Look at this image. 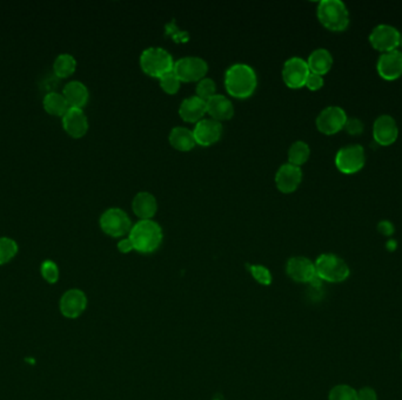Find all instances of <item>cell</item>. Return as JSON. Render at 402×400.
Listing matches in <instances>:
<instances>
[{
    "label": "cell",
    "mask_w": 402,
    "mask_h": 400,
    "mask_svg": "<svg viewBox=\"0 0 402 400\" xmlns=\"http://www.w3.org/2000/svg\"><path fill=\"white\" fill-rule=\"evenodd\" d=\"M43 104L49 114L62 118L70 108L64 96L57 92L47 93L46 96H44Z\"/></svg>",
    "instance_id": "d4e9b609"
},
{
    "label": "cell",
    "mask_w": 402,
    "mask_h": 400,
    "mask_svg": "<svg viewBox=\"0 0 402 400\" xmlns=\"http://www.w3.org/2000/svg\"><path fill=\"white\" fill-rule=\"evenodd\" d=\"M311 149L310 146L304 141H295L292 143L288 149V163L290 165L302 167L305 165L307 160L310 158Z\"/></svg>",
    "instance_id": "484cf974"
},
{
    "label": "cell",
    "mask_w": 402,
    "mask_h": 400,
    "mask_svg": "<svg viewBox=\"0 0 402 400\" xmlns=\"http://www.w3.org/2000/svg\"><path fill=\"white\" fill-rule=\"evenodd\" d=\"M206 113H207L206 101L197 96L186 98L179 107V116L184 121L189 123L199 122L200 120L204 119Z\"/></svg>",
    "instance_id": "d6986e66"
},
{
    "label": "cell",
    "mask_w": 402,
    "mask_h": 400,
    "mask_svg": "<svg viewBox=\"0 0 402 400\" xmlns=\"http://www.w3.org/2000/svg\"><path fill=\"white\" fill-rule=\"evenodd\" d=\"M315 273L321 281L329 283H340L349 278V266L347 263L334 254H322L314 263Z\"/></svg>",
    "instance_id": "5b68a950"
},
{
    "label": "cell",
    "mask_w": 402,
    "mask_h": 400,
    "mask_svg": "<svg viewBox=\"0 0 402 400\" xmlns=\"http://www.w3.org/2000/svg\"><path fill=\"white\" fill-rule=\"evenodd\" d=\"M401 359H402V352H401Z\"/></svg>",
    "instance_id": "60d3db41"
},
{
    "label": "cell",
    "mask_w": 402,
    "mask_h": 400,
    "mask_svg": "<svg viewBox=\"0 0 402 400\" xmlns=\"http://www.w3.org/2000/svg\"><path fill=\"white\" fill-rule=\"evenodd\" d=\"M366 162L365 150L360 145L342 147L335 156V165L341 173L356 174L364 168Z\"/></svg>",
    "instance_id": "ba28073f"
},
{
    "label": "cell",
    "mask_w": 402,
    "mask_h": 400,
    "mask_svg": "<svg viewBox=\"0 0 402 400\" xmlns=\"http://www.w3.org/2000/svg\"><path fill=\"white\" fill-rule=\"evenodd\" d=\"M310 74L307 62L299 57H292L283 64V80L290 89H299L304 87Z\"/></svg>",
    "instance_id": "30bf717a"
},
{
    "label": "cell",
    "mask_w": 402,
    "mask_h": 400,
    "mask_svg": "<svg viewBox=\"0 0 402 400\" xmlns=\"http://www.w3.org/2000/svg\"><path fill=\"white\" fill-rule=\"evenodd\" d=\"M134 251L141 254H151L163 242V229L153 219H140L132 226L128 234Z\"/></svg>",
    "instance_id": "7a4b0ae2"
},
{
    "label": "cell",
    "mask_w": 402,
    "mask_h": 400,
    "mask_svg": "<svg viewBox=\"0 0 402 400\" xmlns=\"http://www.w3.org/2000/svg\"><path fill=\"white\" fill-rule=\"evenodd\" d=\"M87 308V297L79 289H70L62 293L59 300V310L65 318L76 320L84 313Z\"/></svg>",
    "instance_id": "8fae6325"
},
{
    "label": "cell",
    "mask_w": 402,
    "mask_h": 400,
    "mask_svg": "<svg viewBox=\"0 0 402 400\" xmlns=\"http://www.w3.org/2000/svg\"><path fill=\"white\" fill-rule=\"evenodd\" d=\"M317 19L327 30L344 31L349 25V12L340 0H322L317 5Z\"/></svg>",
    "instance_id": "3957f363"
},
{
    "label": "cell",
    "mask_w": 402,
    "mask_h": 400,
    "mask_svg": "<svg viewBox=\"0 0 402 400\" xmlns=\"http://www.w3.org/2000/svg\"><path fill=\"white\" fill-rule=\"evenodd\" d=\"M195 92L200 99L207 101L217 94V84L209 78H204L200 81H198Z\"/></svg>",
    "instance_id": "f546056e"
},
{
    "label": "cell",
    "mask_w": 402,
    "mask_h": 400,
    "mask_svg": "<svg viewBox=\"0 0 402 400\" xmlns=\"http://www.w3.org/2000/svg\"><path fill=\"white\" fill-rule=\"evenodd\" d=\"M256 71L247 64H234L225 73L226 91L236 99H247L256 92Z\"/></svg>",
    "instance_id": "6da1fadb"
},
{
    "label": "cell",
    "mask_w": 402,
    "mask_h": 400,
    "mask_svg": "<svg viewBox=\"0 0 402 400\" xmlns=\"http://www.w3.org/2000/svg\"><path fill=\"white\" fill-rule=\"evenodd\" d=\"M395 244H396V242H395L394 239H392V241H390V242L387 243V248H388V249H391V251H393V249H395Z\"/></svg>",
    "instance_id": "f35d334b"
},
{
    "label": "cell",
    "mask_w": 402,
    "mask_h": 400,
    "mask_svg": "<svg viewBox=\"0 0 402 400\" xmlns=\"http://www.w3.org/2000/svg\"><path fill=\"white\" fill-rule=\"evenodd\" d=\"M378 73L385 80H396L402 75V53L400 51L394 50L380 55L376 64Z\"/></svg>",
    "instance_id": "e0dca14e"
},
{
    "label": "cell",
    "mask_w": 402,
    "mask_h": 400,
    "mask_svg": "<svg viewBox=\"0 0 402 400\" xmlns=\"http://www.w3.org/2000/svg\"><path fill=\"white\" fill-rule=\"evenodd\" d=\"M356 394H358V400H378V394L375 392V390L368 386L356 391Z\"/></svg>",
    "instance_id": "d590c367"
},
{
    "label": "cell",
    "mask_w": 402,
    "mask_h": 400,
    "mask_svg": "<svg viewBox=\"0 0 402 400\" xmlns=\"http://www.w3.org/2000/svg\"><path fill=\"white\" fill-rule=\"evenodd\" d=\"M347 119V114L342 108L329 106L321 111L315 120V125L322 134H337L341 129H344Z\"/></svg>",
    "instance_id": "9c48e42d"
},
{
    "label": "cell",
    "mask_w": 402,
    "mask_h": 400,
    "mask_svg": "<svg viewBox=\"0 0 402 400\" xmlns=\"http://www.w3.org/2000/svg\"><path fill=\"white\" fill-rule=\"evenodd\" d=\"M62 127L70 136L79 139L89 131V120L82 109L69 108L65 116H62Z\"/></svg>",
    "instance_id": "ac0fdd59"
},
{
    "label": "cell",
    "mask_w": 402,
    "mask_h": 400,
    "mask_svg": "<svg viewBox=\"0 0 402 400\" xmlns=\"http://www.w3.org/2000/svg\"><path fill=\"white\" fill-rule=\"evenodd\" d=\"M247 269L252 273V276L254 278L258 283L263 285H270L272 283V273L270 270L267 269L266 266H252L247 264Z\"/></svg>",
    "instance_id": "d6a6232c"
},
{
    "label": "cell",
    "mask_w": 402,
    "mask_h": 400,
    "mask_svg": "<svg viewBox=\"0 0 402 400\" xmlns=\"http://www.w3.org/2000/svg\"><path fill=\"white\" fill-rule=\"evenodd\" d=\"M378 230H379L383 235L391 236L392 234L394 233L395 228L392 222L385 219V221H381V222H379V224H378Z\"/></svg>",
    "instance_id": "8d00e7d4"
},
{
    "label": "cell",
    "mask_w": 402,
    "mask_h": 400,
    "mask_svg": "<svg viewBox=\"0 0 402 400\" xmlns=\"http://www.w3.org/2000/svg\"><path fill=\"white\" fill-rule=\"evenodd\" d=\"M399 128L394 118L391 116H380L373 125L374 143L380 146H390L398 139Z\"/></svg>",
    "instance_id": "5bb4252c"
},
{
    "label": "cell",
    "mask_w": 402,
    "mask_h": 400,
    "mask_svg": "<svg viewBox=\"0 0 402 400\" xmlns=\"http://www.w3.org/2000/svg\"><path fill=\"white\" fill-rule=\"evenodd\" d=\"M118 251H119L120 253H123V254H128V253H131L132 251H134L131 239H128V237L120 239L119 242H118Z\"/></svg>",
    "instance_id": "74e56055"
},
{
    "label": "cell",
    "mask_w": 402,
    "mask_h": 400,
    "mask_svg": "<svg viewBox=\"0 0 402 400\" xmlns=\"http://www.w3.org/2000/svg\"><path fill=\"white\" fill-rule=\"evenodd\" d=\"M400 46L402 47V32L400 33Z\"/></svg>",
    "instance_id": "ab89813d"
},
{
    "label": "cell",
    "mask_w": 402,
    "mask_h": 400,
    "mask_svg": "<svg viewBox=\"0 0 402 400\" xmlns=\"http://www.w3.org/2000/svg\"><path fill=\"white\" fill-rule=\"evenodd\" d=\"M18 244L10 237H0V266L8 264L18 254Z\"/></svg>",
    "instance_id": "83f0119b"
},
{
    "label": "cell",
    "mask_w": 402,
    "mask_h": 400,
    "mask_svg": "<svg viewBox=\"0 0 402 400\" xmlns=\"http://www.w3.org/2000/svg\"><path fill=\"white\" fill-rule=\"evenodd\" d=\"M159 82H160V87L164 92L170 94V96L177 94L180 89V85H182V81L179 80V78L173 73V71L160 78Z\"/></svg>",
    "instance_id": "1f68e13d"
},
{
    "label": "cell",
    "mask_w": 402,
    "mask_h": 400,
    "mask_svg": "<svg viewBox=\"0 0 402 400\" xmlns=\"http://www.w3.org/2000/svg\"><path fill=\"white\" fill-rule=\"evenodd\" d=\"M62 96L65 98L70 108H79L82 109L89 101V89L80 81H70L66 84L62 91Z\"/></svg>",
    "instance_id": "7402d4cb"
},
{
    "label": "cell",
    "mask_w": 402,
    "mask_h": 400,
    "mask_svg": "<svg viewBox=\"0 0 402 400\" xmlns=\"http://www.w3.org/2000/svg\"><path fill=\"white\" fill-rule=\"evenodd\" d=\"M305 86L310 91H319L324 86V78L317 74L311 73L307 78Z\"/></svg>",
    "instance_id": "e575fe53"
},
{
    "label": "cell",
    "mask_w": 402,
    "mask_h": 400,
    "mask_svg": "<svg viewBox=\"0 0 402 400\" xmlns=\"http://www.w3.org/2000/svg\"><path fill=\"white\" fill-rule=\"evenodd\" d=\"M168 140L171 146L179 152H190L197 145L194 140L193 131L186 127H174L171 131Z\"/></svg>",
    "instance_id": "cb8c5ba5"
},
{
    "label": "cell",
    "mask_w": 402,
    "mask_h": 400,
    "mask_svg": "<svg viewBox=\"0 0 402 400\" xmlns=\"http://www.w3.org/2000/svg\"><path fill=\"white\" fill-rule=\"evenodd\" d=\"M302 181V170L300 167L285 163L275 174L277 188L283 194H290L299 188Z\"/></svg>",
    "instance_id": "2e32d148"
},
{
    "label": "cell",
    "mask_w": 402,
    "mask_h": 400,
    "mask_svg": "<svg viewBox=\"0 0 402 400\" xmlns=\"http://www.w3.org/2000/svg\"><path fill=\"white\" fill-rule=\"evenodd\" d=\"M206 106H207V113L211 118L217 120L219 122L232 119V116H234L232 101L222 94H216L212 96L211 99L206 101Z\"/></svg>",
    "instance_id": "ffe728a7"
},
{
    "label": "cell",
    "mask_w": 402,
    "mask_h": 400,
    "mask_svg": "<svg viewBox=\"0 0 402 400\" xmlns=\"http://www.w3.org/2000/svg\"><path fill=\"white\" fill-rule=\"evenodd\" d=\"M209 65L199 57H185L174 62L173 73L182 82H195L206 77Z\"/></svg>",
    "instance_id": "52a82bcc"
},
{
    "label": "cell",
    "mask_w": 402,
    "mask_h": 400,
    "mask_svg": "<svg viewBox=\"0 0 402 400\" xmlns=\"http://www.w3.org/2000/svg\"><path fill=\"white\" fill-rule=\"evenodd\" d=\"M369 43L375 50L381 52H390L396 50L400 45V32L391 25H379L374 27V30L369 35Z\"/></svg>",
    "instance_id": "7c38bea8"
},
{
    "label": "cell",
    "mask_w": 402,
    "mask_h": 400,
    "mask_svg": "<svg viewBox=\"0 0 402 400\" xmlns=\"http://www.w3.org/2000/svg\"><path fill=\"white\" fill-rule=\"evenodd\" d=\"M344 131H347L348 134L356 136L364 131V123L360 119L356 118H351L347 119V122L344 125Z\"/></svg>",
    "instance_id": "836d02e7"
},
{
    "label": "cell",
    "mask_w": 402,
    "mask_h": 400,
    "mask_svg": "<svg viewBox=\"0 0 402 400\" xmlns=\"http://www.w3.org/2000/svg\"><path fill=\"white\" fill-rule=\"evenodd\" d=\"M76 69H77L76 59H74L73 55L67 53L58 55V58L55 59V65H53L55 77L58 78L70 77L74 73Z\"/></svg>",
    "instance_id": "4316f807"
},
{
    "label": "cell",
    "mask_w": 402,
    "mask_h": 400,
    "mask_svg": "<svg viewBox=\"0 0 402 400\" xmlns=\"http://www.w3.org/2000/svg\"><path fill=\"white\" fill-rule=\"evenodd\" d=\"M287 275L299 283H312L317 278L315 266L310 258L292 257L287 262Z\"/></svg>",
    "instance_id": "9a60e30c"
},
{
    "label": "cell",
    "mask_w": 402,
    "mask_h": 400,
    "mask_svg": "<svg viewBox=\"0 0 402 400\" xmlns=\"http://www.w3.org/2000/svg\"><path fill=\"white\" fill-rule=\"evenodd\" d=\"M222 134V125L217 120L202 119L195 123L193 129L194 140L199 146L209 147L220 140Z\"/></svg>",
    "instance_id": "4fadbf2b"
},
{
    "label": "cell",
    "mask_w": 402,
    "mask_h": 400,
    "mask_svg": "<svg viewBox=\"0 0 402 400\" xmlns=\"http://www.w3.org/2000/svg\"><path fill=\"white\" fill-rule=\"evenodd\" d=\"M329 400H358V394L349 385H337L331 390Z\"/></svg>",
    "instance_id": "4dcf8cb0"
},
{
    "label": "cell",
    "mask_w": 402,
    "mask_h": 400,
    "mask_svg": "<svg viewBox=\"0 0 402 400\" xmlns=\"http://www.w3.org/2000/svg\"><path fill=\"white\" fill-rule=\"evenodd\" d=\"M173 57L161 47H148L140 55V67L148 77L160 78L173 71Z\"/></svg>",
    "instance_id": "277c9868"
},
{
    "label": "cell",
    "mask_w": 402,
    "mask_h": 400,
    "mask_svg": "<svg viewBox=\"0 0 402 400\" xmlns=\"http://www.w3.org/2000/svg\"><path fill=\"white\" fill-rule=\"evenodd\" d=\"M101 230L111 237H123L130 234L132 229L131 219L126 212L120 208H110L103 212L99 219Z\"/></svg>",
    "instance_id": "8992f818"
},
{
    "label": "cell",
    "mask_w": 402,
    "mask_h": 400,
    "mask_svg": "<svg viewBox=\"0 0 402 400\" xmlns=\"http://www.w3.org/2000/svg\"><path fill=\"white\" fill-rule=\"evenodd\" d=\"M132 210L140 219H152L158 210V202L151 192H140L133 197Z\"/></svg>",
    "instance_id": "44dd1931"
},
{
    "label": "cell",
    "mask_w": 402,
    "mask_h": 400,
    "mask_svg": "<svg viewBox=\"0 0 402 400\" xmlns=\"http://www.w3.org/2000/svg\"><path fill=\"white\" fill-rule=\"evenodd\" d=\"M40 275H42L44 281L47 282L49 284H55L59 281L60 271H59L58 266L55 262L46 260L40 266Z\"/></svg>",
    "instance_id": "f1b7e54d"
},
{
    "label": "cell",
    "mask_w": 402,
    "mask_h": 400,
    "mask_svg": "<svg viewBox=\"0 0 402 400\" xmlns=\"http://www.w3.org/2000/svg\"><path fill=\"white\" fill-rule=\"evenodd\" d=\"M307 65H308L311 73L317 74L322 77L326 73H329V70L332 69V54L326 48H317L311 53L307 60Z\"/></svg>",
    "instance_id": "603a6c76"
}]
</instances>
